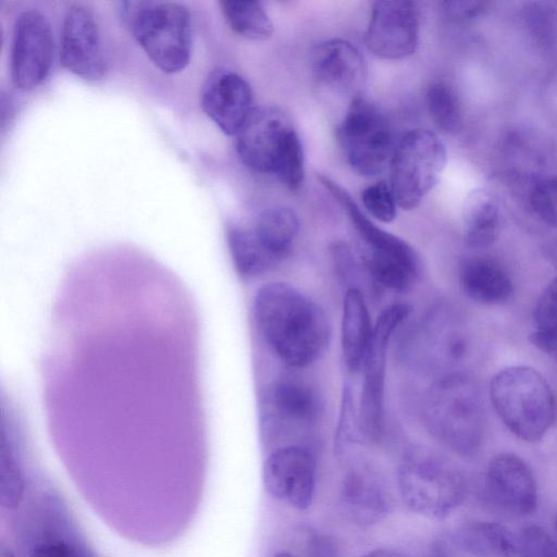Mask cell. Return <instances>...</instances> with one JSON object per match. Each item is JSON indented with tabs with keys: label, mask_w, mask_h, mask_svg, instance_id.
I'll return each mask as SVG.
<instances>
[{
	"label": "cell",
	"mask_w": 557,
	"mask_h": 557,
	"mask_svg": "<svg viewBox=\"0 0 557 557\" xmlns=\"http://www.w3.org/2000/svg\"><path fill=\"white\" fill-rule=\"evenodd\" d=\"M257 327L272 351L292 368H305L324 352L330 325L323 310L296 287L272 282L253 299Z\"/></svg>",
	"instance_id": "obj_1"
},
{
	"label": "cell",
	"mask_w": 557,
	"mask_h": 557,
	"mask_svg": "<svg viewBox=\"0 0 557 557\" xmlns=\"http://www.w3.org/2000/svg\"><path fill=\"white\" fill-rule=\"evenodd\" d=\"M235 148L250 171L273 174L289 190L301 188L304 147L290 119L280 108H253L235 135Z\"/></svg>",
	"instance_id": "obj_2"
},
{
	"label": "cell",
	"mask_w": 557,
	"mask_h": 557,
	"mask_svg": "<svg viewBox=\"0 0 557 557\" xmlns=\"http://www.w3.org/2000/svg\"><path fill=\"white\" fill-rule=\"evenodd\" d=\"M428 432L449 450L469 456L481 446L486 416L482 393L462 373L445 374L425 394L422 408Z\"/></svg>",
	"instance_id": "obj_3"
},
{
	"label": "cell",
	"mask_w": 557,
	"mask_h": 557,
	"mask_svg": "<svg viewBox=\"0 0 557 557\" xmlns=\"http://www.w3.org/2000/svg\"><path fill=\"white\" fill-rule=\"evenodd\" d=\"M120 17L150 61L163 73L183 71L193 50L191 16L175 2L126 1Z\"/></svg>",
	"instance_id": "obj_4"
},
{
	"label": "cell",
	"mask_w": 557,
	"mask_h": 557,
	"mask_svg": "<svg viewBox=\"0 0 557 557\" xmlns=\"http://www.w3.org/2000/svg\"><path fill=\"white\" fill-rule=\"evenodd\" d=\"M491 403L506 428L518 438L535 443L556 419V400L544 376L532 367L511 366L490 384Z\"/></svg>",
	"instance_id": "obj_5"
},
{
	"label": "cell",
	"mask_w": 557,
	"mask_h": 557,
	"mask_svg": "<svg viewBox=\"0 0 557 557\" xmlns=\"http://www.w3.org/2000/svg\"><path fill=\"white\" fill-rule=\"evenodd\" d=\"M398 488L406 506L429 518H444L462 502L460 471L445 458L423 449L410 451L398 468Z\"/></svg>",
	"instance_id": "obj_6"
},
{
	"label": "cell",
	"mask_w": 557,
	"mask_h": 557,
	"mask_svg": "<svg viewBox=\"0 0 557 557\" xmlns=\"http://www.w3.org/2000/svg\"><path fill=\"white\" fill-rule=\"evenodd\" d=\"M447 162L444 143L433 132L416 128L397 143L391 160V188L398 207L417 208L437 184Z\"/></svg>",
	"instance_id": "obj_7"
},
{
	"label": "cell",
	"mask_w": 557,
	"mask_h": 557,
	"mask_svg": "<svg viewBox=\"0 0 557 557\" xmlns=\"http://www.w3.org/2000/svg\"><path fill=\"white\" fill-rule=\"evenodd\" d=\"M337 138L350 168L366 177L381 173L391 163L396 147L385 115L362 97L350 101Z\"/></svg>",
	"instance_id": "obj_8"
},
{
	"label": "cell",
	"mask_w": 557,
	"mask_h": 557,
	"mask_svg": "<svg viewBox=\"0 0 557 557\" xmlns=\"http://www.w3.org/2000/svg\"><path fill=\"white\" fill-rule=\"evenodd\" d=\"M410 311L411 307L406 304L392 305L382 311L373 326L362 367L364 380L359 418V431L370 442H377L383 433L385 368L389 341Z\"/></svg>",
	"instance_id": "obj_9"
},
{
	"label": "cell",
	"mask_w": 557,
	"mask_h": 557,
	"mask_svg": "<svg viewBox=\"0 0 557 557\" xmlns=\"http://www.w3.org/2000/svg\"><path fill=\"white\" fill-rule=\"evenodd\" d=\"M53 60V34L47 17L37 10H25L13 27L10 74L23 91L39 86L48 76Z\"/></svg>",
	"instance_id": "obj_10"
},
{
	"label": "cell",
	"mask_w": 557,
	"mask_h": 557,
	"mask_svg": "<svg viewBox=\"0 0 557 557\" xmlns=\"http://www.w3.org/2000/svg\"><path fill=\"white\" fill-rule=\"evenodd\" d=\"M420 17L411 1H376L364 34L367 49L384 60L413 54L419 45Z\"/></svg>",
	"instance_id": "obj_11"
},
{
	"label": "cell",
	"mask_w": 557,
	"mask_h": 557,
	"mask_svg": "<svg viewBox=\"0 0 557 557\" xmlns=\"http://www.w3.org/2000/svg\"><path fill=\"white\" fill-rule=\"evenodd\" d=\"M60 62L87 81L101 79L108 70L99 26L94 13L82 4L67 8L60 32Z\"/></svg>",
	"instance_id": "obj_12"
},
{
	"label": "cell",
	"mask_w": 557,
	"mask_h": 557,
	"mask_svg": "<svg viewBox=\"0 0 557 557\" xmlns=\"http://www.w3.org/2000/svg\"><path fill=\"white\" fill-rule=\"evenodd\" d=\"M262 478L272 497L304 510L311 505L314 495L315 460L304 447L281 446L264 460Z\"/></svg>",
	"instance_id": "obj_13"
},
{
	"label": "cell",
	"mask_w": 557,
	"mask_h": 557,
	"mask_svg": "<svg viewBox=\"0 0 557 557\" xmlns=\"http://www.w3.org/2000/svg\"><path fill=\"white\" fill-rule=\"evenodd\" d=\"M485 493L498 509L512 516H528L537 505V487L529 466L517 455L504 453L488 463Z\"/></svg>",
	"instance_id": "obj_14"
},
{
	"label": "cell",
	"mask_w": 557,
	"mask_h": 557,
	"mask_svg": "<svg viewBox=\"0 0 557 557\" xmlns=\"http://www.w3.org/2000/svg\"><path fill=\"white\" fill-rule=\"evenodd\" d=\"M309 66L319 86L337 95L358 96L367 79V65L349 41L332 38L315 44Z\"/></svg>",
	"instance_id": "obj_15"
},
{
	"label": "cell",
	"mask_w": 557,
	"mask_h": 557,
	"mask_svg": "<svg viewBox=\"0 0 557 557\" xmlns=\"http://www.w3.org/2000/svg\"><path fill=\"white\" fill-rule=\"evenodd\" d=\"M200 104L224 134L235 136L253 109L252 91L238 73L218 69L208 76L201 88Z\"/></svg>",
	"instance_id": "obj_16"
},
{
	"label": "cell",
	"mask_w": 557,
	"mask_h": 557,
	"mask_svg": "<svg viewBox=\"0 0 557 557\" xmlns=\"http://www.w3.org/2000/svg\"><path fill=\"white\" fill-rule=\"evenodd\" d=\"M339 498L347 517L361 525L379 522L393 507L392 497L385 485L374 475L363 471H354L346 475Z\"/></svg>",
	"instance_id": "obj_17"
},
{
	"label": "cell",
	"mask_w": 557,
	"mask_h": 557,
	"mask_svg": "<svg viewBox=\"0 0 557 557\" xmlns=\"http://www.w3.org/2000/svg\"><path fill=\"white\" fill-rule=\"evenodd\" d=\"M465 295L482 305H502L512 294V282L505 268L494 259L474 257L465 260L459 271Z\"/></svg>",
	"instance_id": "obj_18"
},
{
	"label": "cell",
	"mask_w": 557,
	"mask_h": 557,
	"mask_svg": "<svg viewBox=\"0 0 557 557\" xmlns=\"http://www.w3.org/2000/svg\"><path fill=\"white\" fill-rule=\"evenodd\" d=\"M373 332L369 311L359 288L346 290L342 315V349L351 372L362 369Z\"/></svg>",
	"instance_id": "obj_19"
},
{
	"label": "cell",
	"mask_w": 557,
	"mask_h": 557,
	"mask_svg": "<svg viewBox=\"0 0 557 557\" xmlns=\"http://www.w3.org/2000/svg\"><path fill=\"white\" fill-rule=\"evenodd\" d=\"M269 400L277 418L292 424L313 422L320 409L313 387L297 375H285L271 387Z\"/></svg>",
	"instance_id": "obj_20"
},
{
	"label": "cell",
	"mask_w": 557,
	"mask_h": 557,
	"mask_svg": "<svg viewBox=\"0 0 557 557\" xmlns=\"http://www.w3.org/2000/svg\"><path fill=\"white\" fill-rule=\"evenodd\" d=\"M465 240L472 248L492 245L500 227V208L496 195L484 187L472 189L463 202Z\"/></svg>",
	"instance_id": "obj_21"
},
{
	"label": "cell",
	"mask_w": 557,
	"mask_h": 557,
	"mask_svg": "<svg viewBox=\"0 0 557 557\" xmlns=\"http://www.w3.org/2000/svg\"><path fill=\"white\" fill-rule=\"evenodd\" d=\"M363 267L380 285L403 292L414 283L420 271L419 256L411 247L403 251H367Z\"/></svg>",
	"instance_id": "obj_22"
},
{
	"label": "cell",
	"mask_w": 557,
	"mask_h": 557,
	"mask_svg": "<svg viewBox=\"0 0 557 557\" xmlns=\"http://www.w3.org/2000/svg\"><path fill=\"white\" fill-rule=\"evenodd\" d=\"M261 247L277 263L290 250L299 230L294 210L275 206L263 210L251 228Z\"/></svg>",
	"instance_id": "obj_23"
},
{
	"label": "cell",
	"mask_w": 557,
	"mask_h": 557,
	"mask_svg": "<svg viewBox=\"0 0 557 557\" xmlns=\"http://www.w3.org/2000/svg\"><path fill=\"white\" fill-rule=\"evenodd\" d=\"M513 532L493 522H473L456 533L457 544L473 557H506Z\"/></svg>",
	"instance_id": "obj_24"
},
{
	"label": "cell",
	"mask_w": 557,
	"mask_h": 557,
	"mask_svg": "<svg viewBox=\"0 0 557 557\" xmlns=\"http://www.w3.org/2000/svg\"><path fill=\"white\" fill-rule=\"evenodd\" d=\"M228 27L250 40H267L273 34V24L262 3L255 0H223L219 2Z\"/></svg>",
	"instance_id": "obj_25"
},
{
	"label": "cell",
	"mask_w": 557,
	"mask_h": 557,
	"mask_svg": "<svg viewBox=\"0 0 557 557\" xmlns=\"http://www.w3.org/2000/svg\"><path fill=\"white\" fill-rule=\"evenodd\" d=\"M227 245L233 264L242 277L258 276L276 263L261 247L251 228L230 227Z\"/></svg>",
	"instance_id": "obj_26"
},
{
	"label": "cell",
	"mask_w": 557,
	"mask_h": 557,
	"mask_svg": "<svg viewBox=\"0 0 557 557\" xmlns=\"http://www.w3.org/2000/svg\"><path fill=\"white\" fill-rule=\"evenodd\" d=\"M531 343L545 352L557 350V275L541 292L533 310Z\"/></svg>",
	"instance_id": "obj_27"
},
{
	"label": "cell",
	"mask_w": 557,
	"mask_h": 557,
	"mask_svg": "<svg viewBox=\"0 0 557 557\" xmlns=\"http://www.w3.org/2000/svg\"><path fill=\"white\" fill-rule=\"evenodd\" d=\"M426 107L438 129L456 134L462 126V110L455 90L444 82H435L428 88Z\"/></svg>",
	"instance_id": "obj_28"
},
{
	"label": "cell",
	"mask_w": 557,
	"mask_h": 557,
	"mask_svg": "<svg viewBox=\"0 0 557 557\" xmlns=\"http://www.w3.org/2000/svg\"><path fill=\"white\" fill-rule=\"evenodd\" d=\"M506 557H557V540L537 525L513 532Z\"/></svg>",
	"instance_id": "obj_29"
},
{
	"label": "cell",
	"mask_w": 557,
	"mask_h": 557,
	"mask_svg": "<svg viewBox=\"0 0 557 557\" xmlns=\"http://www.w3.org/2000/svg\"><path fill=\"white\" fill-rule=\"evenodd\" d=\"M24 482L21 470L4 446L1 451L0 462V503L8 509L16 508L23 497Z\"/></svg>",
	"instance_id": "obj_30"
},
{
	"label": "cell",
	"mask_w": 557,
	"mask_h": 557,
	"mask_svg": "<svg viewBox=\"0 0 557 557\" xmlns=\"http://www.w3.org/2000/svg\"><path fill=\"white\" fill-rule=\"evenodd\" d=\"M361 199L367 211L377 221L389 223L395 220L398 203L386 182L367 186L362 190Z\"/></svg>",
	"instance_id": "obj_31"
},
{
	"label": "cell",
	"mask_w": 557,
	"mask_h": 557,
	"mask_svg": "<svg viewBox=\"0 0 557 557\" xmlns=\"http://www.w3.org/2000/svg\"><path fill=\"white\" fill-rule=\"evenodd\" d=\"M530 32L542 45H549L557 35V11L549 3L532 2L524 10Z\"/></svg>",
	"instance_id": "obj_32"
},
{
	"label": "cell",
	"mask_w": 557,
	"mask_h": 557,
	"mask_svg": "<svg viewBox=\"0 0 557 557\" xmlns=\"http://www.w3.org/2000/svg\"><path fill=\"white\" fill-rule=\"evenodd\" d=\"M529 201L543 222L557 227V176L537 181L530 190Z\"/></svg>",
	"instance_id": "obj_33"
},
{
	"label": "cell",
	"mask_w": 557,
	"mask_h": 557,
	"mask_svg": "<svg viewBox=\"0 0 557 557\" xmlns=\"http://www.w3.org/2000/svg\"><path fill=\"white\" fill-rule=\"evenodd\" d=\"M481 1H445L442 3L444 14L454 22H463L480 16L486 9Z\"/></svg>",
	"instance_id": "obj_34"
},
{
	"label": "cell",
	"mask_w": 557,
	"mask_h": 557,
	"mask_svg": "<svg viewBox=\"0 0 557 557\" xmlns=\"http://www.w3.org/2000/svg\"><path fill=\"white\" fill-rule=\"evenodd\" d=\"M29 557H85L72 545L61 542L52 541L40 543L35 546Z\"/></svg>",
	"instance_id": "obj_35"
},
{
	"label": "cell",
	"mask_w": 557,
	"mask_h": 557,
	"mask_svg": "<svg viewBox=\"0 0 557 557\" xmlns=\"http://www.w3.org/2000/svg\"><path fill=\"white\" fill-rule=\"evenodd\" d=\"M306 540L308 557H337L336 546L327 536L310 532Z\"/></svg>",
	"instance_id": "obj_36"
},
{
	"label": "cell",
	"mask_w": 557,
	"mask_h": 557,
	"mask_svg": "<svg viewBox=\"0 0 557 557\" xmlns=\"http://www.w3.org/2000/svg\"><path fill=\"white\" fill-rule=\"evenodd\" d=\"M361 557H404V556L396 552L388 550V549H375V550L369 552L368 554H366Z\"/></svg>",
	"instance_id": "obj_37"
},
{
	"label": "cell",
	"mask_w": 557,
	"mask_h": 557,
	"mask_svg": "<svg viewBox=\"0 0 557 557\" xmlns=\"http://www.w3.org/2000/svg\"><path fill=\"white\" fill-rule=\"evenodd\" d=\"M429 557H448L445 546L441 542H436L430 549Z\"/></svg>",
	"instance_id": "obj_38"
},
{
	"label": "cell",
	"mask_w": 557,
	"mask_h": 557,
	"mask_svg": "<svg viewBox=\"0 0 557 557\" xmlns=\"http://www.w3.org/2000/svg\"><path fill=\"white\" fill-rule=\"evenodd\" d=\"M274 557H294V556L288 553H280V554H276Z\"/></svg>",
	"instance_id": "obj_39"
},
{
	"label": "cell",
	"mask_w": 557,
	"mask_h": 557,
	"mask_svg": "<svg viewBox=\"0 0 557 557\" xmlns=\"http://www.w3.org/2000/svg\"><path fill=\"white\" fill-rule=\"evenodd\" d=\"M2 557H15L11 552H4Z\"/></svg>",
	"instance_id": "obj_40"
},
{
	"label": "cell",
	"mask_w": 557,
	"mask_h": 557,
	"mask_svg": "<svg viewBox=\"0 0 557 557\" xmlns=\"http://www.w3.org/2000/svg\"><path fill=\"white\" fill-rule=\"evenodd\" d=\"M555 531H556V540H557V517H556V521H555Z\"/></svg>",
	"instance_id": "obj_41"
}]
</instances>
